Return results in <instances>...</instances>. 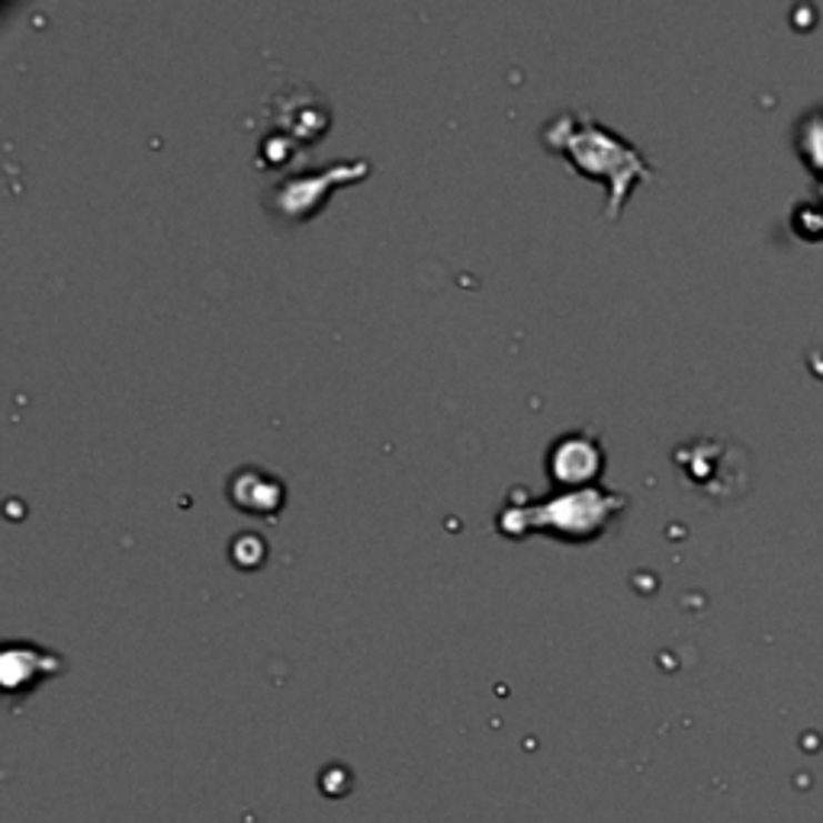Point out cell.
<instances>
[{"instance_id": "obj_1", "label": "cell", "mask_w": 823, "mask_h": 823, "mask_svg": "<svg viewBox=\"0 0 823 823\" xmlns=\"http://www.w3.org/2000/svg\"><path fill=\"white\" fill-rule=\"evenodd\" d=\"M541 139L550 152L566 158L582 178L602 181L609 187V219H618L631 190L641 181L653 178V164L643 158L638 145H631L624 136H618L605 122L592 120L580 110L560 113L544 122Z\"/></svg>"}, {"instance_id": "obj_2", "label": "cell", "mask_w": 823, "mask_h": 823, "mask_svg": "<svg viewBox=\"0 0 823 823\" xmlns=\"http://www.w3.org/2000/svg\"><path fill=\"white\" fill-rule=\"evenodd\" d=\"M521 499L512 495V502L499 515V531L505 538H524L531 531H548L556 534L560 541L570 544H589L602 538L628 505V495L609 492L602 486L585 489H563L553 499H531L519 492Z\"/></svg>"}, {"instance_id": "obj_3", "label": "cell", "mask_w": 823, "mask_h": 823, "mask_svg": "<svg viewBox=\"0 0 823 823\" xmlns=\"http://www.w3.org/2000/svg\"><path fill=\"white\" fill-rule=\"evenodd\" d=\"M602 470H605V451L592 431H566L548 448V476L553 486H595Z\"/></svg>"}, {"instance_id": "obj_4", "label": "cell", "mask_w": 823, "mask_h": 823, "mask_svg": "<svg viewBox=\"0 0 823 823\" xmlns=\"http://www.w3.org/2000/svg\"><path fill=\"white\" fill-rule=\"evenodd\" d=\"M367 171H370L367 161H341L338 168H329V171L312 174V178H290V181H283L274 190L271 210L287 215V219H305V215H312L325 203V193L332 187L361 181Z\"/></svg>"}, {"instance_id": "obj_5", "label": "cell", "mask_w": 823, "mask_h": 823, "mask_svg": "<svg viewBox=\"0 0 823 823\" xmlns=\"http://www.w3.org/2000/svg\"><path fill=\"white\" fill-rule=\"evenodd\" d=\"M229 499L248 512V515H264V519H274L277 509L287 502V492L283 483L271 480L268 473L261 470H239L232 480H229Z\"/></svg>"}]
</instances>
